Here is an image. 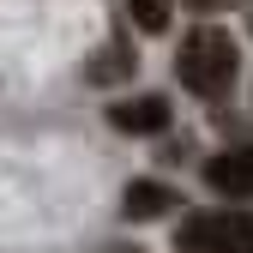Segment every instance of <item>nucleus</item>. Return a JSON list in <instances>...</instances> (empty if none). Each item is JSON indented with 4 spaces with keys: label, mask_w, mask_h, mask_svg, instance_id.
<instances>
[{
    "label": "nucleus",
    "mask_w": 253,
    "mask_h": 253,
    "mask_svg": "<svg viewBox=\"0 0 253 253\" xmlns=\"http://www.w3.org/2000/svg\"><path fill=\"white\" fill-rule=\"evenodd\" d=\"M187 6H199V12H217V6H235V0H187Z\"/></svg>",
    "instance_id": "obj_8"
},
{
    "label": "nucleus",
    "mask_w": 253,
    "mask_h": 253,
    "mask_svg": "<svg viewBox=\"0 0 253 253\" xmlns=\"http://www.w3.org/2000/svg\"><path fill=\"white\" fill-rule=\"evenodd\" d=\"M169 211H175V187L169 181H126V193H121L126 223H151V217H169Z\"/></svg>",
    "instance_id": "obj_5"
},
{
    "label": "nucleus",
    "mask_w": 253,
    "mask_h": 253,
    "mask_svg": "<svg viewBox=\"0 0 253 253\" xmlns=\"http://www.w3.org/2000/svg\"><path fill=\"white\" fill-rule=\"evenodd\" d=\"M175 79L193 90V97L205 103H223L235 79H241V48L223 24H199V30H187L181 48H175Z\"/></svg>",
    "instance_id": "obj_1"
},
{
    "label": "nucleus",
    "mask_w": 253,
    "mask_h": 253,
    "mask_svg": "<svg viewBox=\"0 0 253 253\" xmlns=\"http://www.w3.org/2000/svg\"><path fill=\"white\" fill-rule=\"evenodd\" d=\"M205 187L223 199H253V145H235V151H217L205 163Z\"/></svg>",
    "instance_id": "obj_3"
},
{
    "label": "nucleus",
    "mask_w": 253,
    "mask_h": 253,
    "mask_svg": "<svg viewBox=\"0 0 253 253\" xmlns=\"http://www.w3.org/2000/svg\"><path fill=\"white\" fill-rule=\"evenodd\" d=\"M126 12H133L139 30H151V37H163V30H169V0H126Z\"/></svg>",
    "instance_id": "obj_7"
},
{
    "label": "nucleus",
    "mask_w": 253,
    "mask_h": 253,
    "mask_svg": "<svg viewBox=\"0 0 253 253\" xmlns=\"http://www.w3.org/2000/svg\"><path fill=\"white\" fill-rule=\"evenodd\" d=\"M181 253H253V211L229 205V211H193L175 229Z\"/></svg>",
    "instance_id": "obj_2"
},
{
    "label": "nucleus",
    "mask_w": 253,
    "mask_h": 253,
    "mask_svg": "<svg viewBox=\"0 0 253 253\" xmlns=\"http://www.w3.org/2000/svg\"><path fill=\"white\" fill-rule=\"evenodd\" d=\"M133 67H139V54L121 48V42H109V48L84 67V79H90V84H109V79H121V73H133Z\"/></svg>",
    "instance_id": "obj_6"
},
{
    "label": "nucleus",
    "mask_w": 253,
    "mask_h": 253,
    "mask_svg": "<svg viewBox=\"0 0 253 253\" xmlns=\"http://www.w3.org/2000/svg\"><path fill=\"white\" fill-rule=\"evenodd\" d=\"M109 126H121V133H163L169 126V97H157V90L121 97V103H109Z\"/></svg>",
    "instance_id": "obj_4"
}]
</instances>
